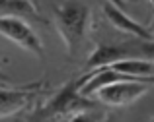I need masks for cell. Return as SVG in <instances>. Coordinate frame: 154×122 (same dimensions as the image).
<instances>
[{
	"label": "cell",
	"instance_id": "cell-15",
	"mask_svg": "<svg viewBox=\"0 0 154 122\" xmlns=\"http://www.w3.org/2000/svg\"><path fill=\"white\" fill-rule=\"evenodd\" d=\"M105 122H111V120H105Z\"/></svg>",
	"mask_w": 154,
	"mask_h": 122
},
{
	"label": "cell",
	"instance_id": "cell-11",
	"mask_svg": "<svg viewBox=\"0 0 154 122\" xmlns=\"http://www.w3.org/2000/svg\"><path fill=\"white\" fill-rule=\"evenodd\" d=\"M135 58H150V60H154V39L140 41Z\"/></svg>",
	"mask_w": 154,
	"mask_h": 122
},
{
	"label": "cell",
	"instance_id": "cell-2",
	"mask_svg": "<svg viewBox=\"0 0 154 122\" xmlns=\"http://www.w3.org/2000/svg\"><path fill=\"white\" fill-rule=\"evenodd\" d=\"M82 81H84V76L78 80H72L68 83H64L57 93H53V97L43 107H39L33 112L31 122H49L53 118H57V116L72 115V112L82 111V109L96 107V101H92L90 97H84L80 93Z\"/></svg>",
	"mask_w": 154,
	"mask_h": 122
},
{
	"label": "cell",
	"instance_id": "cell-14",
	"mask_svg": "<svg viewBox=\"0 0 154 122\" xmlns=\"http://www.w3.org/2000/svg\"><path fill=\"white\" fill-rule=\"evenodd\" d=\"M148 2H150V6H152V8H154V0H148Z\"/></svg>",
	"mask_w": 154,
	"mask_h": 122
},
{
	"label": "cell",
	"instance_id": "cell-4",
	"mask_svg": "<svg viewBox=\"0 0 154 122\" xmlns=\"http://www.w3.org/2000/svg\"><path fill=\"white\" fill-rule=\"evenodd\" d=\"M0 35L18 45L20 48L31 52L37 58L45 56V48L39 39V35L31 29V25L22 18H12V16H0Z\"/></svg>",
	"mask_w": 154,
	"mask_h": 122
},
{
	"label": "cell",
	"instance_id": "cell-6",
	"mask_svg": "<svg viewBox=\"0 0 154 122\" xmlns=\"http://www.w3.org/2000/svg\"><path fill=\"white\" fill-rule=\"evenodd\" d=\"M103 14L107 18V22L111 23L115 29L123 31V33H129L133 37H139L140 41H148V39H154L152 31L148 27H144L143 23L135 22L129 14H125L123 8L115 6L111 2H103Z\"/></svg>",
	"mask_w": 154,
	"mask_h": 122
},
{
	"label": "cell",
	"instance_id": "cell-12",
	"mask_svg": "<svg viewBox=\"0 0 154 122\" xmlns=\"http://www.w3.org/2000/svg\"><path fill=\"white\" fill-rule=\"evenodd\" d=\"M105 2H111V4H115V6H119V8H127V2H125V0H105Z\"/></svg>",
	"mask_w": 154,
	"mask_h": 122
},
{
	"label": "cell",
	"instance_id": "cell-10",
	"mask_svg": "<svg viewBox=\"0 0 154 122\" xmlns=\"http://www.w3.org/2000/svg\"><path fill=\"white\" fill-rule=\"evenodd\" d=\"M105 120H107V116H105L103 112L96 111V107L76 111V112H72L70 118H68V122H105Z\"/></svg>",
	"mask_w": 154,
	"mask_h": 122
},
{
	"label": "cell",
	"instance_id": "cell-8",
	"mask_svg": "<svg viewBox=\"0 0 154 122\" xmlns=\"http://www.w3.org/2000/svg\"><path fill=\"white\" fill-rule=\"evenodd\" d=\"M107 68L119 72V74L137 76V78H144V80L154 81V60H150V58H127V60H119V62L111 64Z\"/></svg>",
	"mask_w": 154,
	"mask_h": 122
},
{
	"label": "cell",
	"instance_id": "cell-1",
	"mask_svg": "<svg viewBox=\"0 0 154 122\" xmlns=\"http://www.w3.org/2000/svg\"><path fill=\"white\" fill-rule=\"evenodd\" d=\"M57 33L60 35L66 52L74 56L84 45L90 27V8L82 2H63L53 12Z\"/></svg>",
	"mask_w": 154,
	"mask_h": 122
},
{
	"label": "cell",
	"instance_id": "cell-13",
	"mask_svg": "<svg viewBox=\"0 0 154 122\" xmlns=\"http://www.w3.org/2000/svg\"><path fill=\"white\" fill-rule=\"evenodd\" d=\"M148 29H150L152 35H154V16H152V23H150V27H148Z\"/></svg>",
	"mask_w": 154,
	"mask_h": 122
},
{
	"label": "cell",
	"instance_id": "cell-9",
	"mask_svg": "<svg viewBox=\"0 0 154 122\" xmlns=\"http://www.w3.org/2000/svg\"><path fill=\"white\" fill-rule=\"evenodd\" d=\"M0 16H12V18H22V19H37L43 22L39 16V10L33 6L29 0H0Z\"/></svg>",
	"mask_w": 154,
	"mask_h": 122
},
{
	"label": "cell",
	"instance_id": "cell-7",
	"mask_svg": "<svg viewBox=\"0 0 154 122\" xmlns=\"http://www.w3.org/2000/svg\"><path fill=\"white\" fill-rule=\"evenodd\" d=\"M135 58V52L127 45H98L86 60L88 70H98V68H105L111 64L119 62V60Z\"/></svg>",
	"mask_w": 154,
	"mask_h": 122
},
{
	"label": "cell",
	"instance_id": "cell-5",
	"mask_svg": "<svg viewBox=\"0 0 154 122\" xmlns=\"http://www.w3.org/2000/svg\"><path fill=\"white\" fill-rule=\"evenodd\" d=\"M37 95V87H0V120L20 115L33 103Z\"/></svg>",
	"mask_w": 154,
	"mask_h": 122
},
{
	"label": "cell",
	"instance_id": "cell-3",
	"mask_svg": "<svg viewBox=\"0 0 154 122\" xmlns=\"http://www.w3.org/2000/svg\"><path fill=\"white\" fill-rule=\"evenodd\" d=\"M150 85H154L152 80L123 74L121 80L111 81V83L100 87L94 93V97L102 105H107V107H127V105L135 103L137 99H140L148 91Z\"/></svg>",
	"mask_w": 154,
	"mask_h": 122
}]
</instances>
